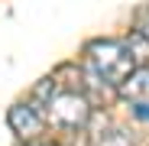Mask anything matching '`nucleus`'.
I'll use <instances>...</instances> for the list:
<instances>
[{
  "label": "nucleus",
  "instance_id": "nucleus-1",
  "mask_svg": "<svg viewBox=\"0 0 149 146\" xmlns=\"http://www.w3.org/2000/svg\"><path fill=\"white\" fill-rule=\"evenodd\" d=\"M84 55H88V68L94 75H101L110 88H117L136 68V62H133L123 39H94V42H88Z\"/></svg>",
  "mask_w": 149,
  "mask_h": 146
},
{
  "label": "nucleus",
  "instance_id": "nucleus-2",
  "mask_svg": "<svg viewBox=\"0 0 149 146\" xmlns=\"http://www.w3.org/2000/svg\"><path fill=\"white\" fill-rule=\"evenodd\" d=\"M45 124H52L55 130H84L91 120V101L81 88H55V94L45 101Z\"/></svg>",
  "mask_w": 149,
  "mask_h": 146
},
{
  "label": "nucleus",
  "instance_id": "nucleus-3",
  "mask_svg": "<svg viewBox=\"0 0 149 146\" xmlns=\"http://www.w3.org/2000/svg\"><path fill=\"white\" fill-rule=\"evenodd\" d=\"M7 124H10V130L26 143V140H36V136H42V130H45V117H42V110L33 104V101H16L10 110H7Z\"/></svg>",
  "mask_w": 149,
  "mask_h": 146
},
{
  "label": "nucleus",
  "instance_id": "nucleus-4",
  "mask_svg": "<svg viewBox=\"0 0 149 146\" xmlns=\"http://www.w3.org/2000/svg\"><path fill=\"white\" fill-rule=\"evenodd\" d=\"M113 91L127 104H149V65H136Z\"/></svg>",
  "mask_w": 149,
  "mask_h": 146
},
{
  "label": "nucleus",
  "instance_id": "nucleus-5",
  "mask_svg": "<svg viewBox=\"0 0 149 146\" xmlns=\"http://www.w3.org/2000/svg\"><path fill=\"white\" fill-rule=\"evenodd\" d=\"M123 42H127V49H130V55H133L136 65H149V36H146V33L133 29Z\"/></svg>",
  "mask_w": 149,
  "mask_h": 146
},
{
  "label": "nucleus",
  "instance_id": "nucleus-6",
  "mask_svg": "<svg viewBox=\"0 0 149 146\" xmlns=\"http://www.w3.org/2000/svg\"><path fill=\"white\" fill-rule=\"evenodd\" d=\"M94 146H133V140L123 130H101L94 133Z\"/></svg>",
  "mask_w": 149,
  "mask_h": 146
},
{
  "label": "nucleus",
  "instance_id": "nucleus-7",
  "mask_svg": "<svg viewBox=\"0 0 149 146\" xmlns=\"http://www.w3.org/2000/svg\"><path fill=\"white\" fill-rule=\"evenodd\" d=\"M55 88H58V78H55V75H52V78H42V81L33 88V104H36V107H45V101L55 94Z\"/></svg>",
  "mask_w": 149,
  "mask_h": 146
},
{
  "label": "nucleus",
  "instance_id": "nucleus-8",
  "mask_svg": "<svg viewBox=\"0 0 149 146\" xmlns=\"http://www.w3.org/2000/svg\"><path fill=\"white\" fill-rule=\"evenodd\" d=\"M133 107V117H139V120H149V104H130Z\"/></svg>",
  "mask_w": 149,
  "mask_h": 146
},
{
  "label": "nucleus",
  "instance_id": "nucleus-9",
  "mask_svg": "<svg viewBox=\"0 0 149 146\" xmlns=\"http://www.w3.org/2000/svg\"><path fill=\"white\" fill-rule=\"evenodd\" d=\"M26 146H55V143H49V140H42V136H36V140H26Z\"/></svg>",
  "mask_w": 149,
  "mask_h": 146
}]
</instances>
